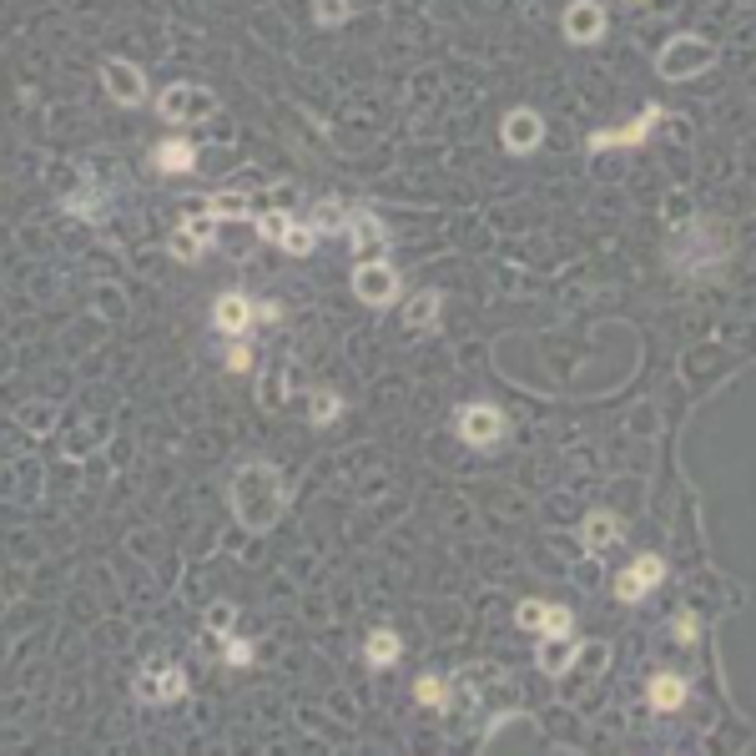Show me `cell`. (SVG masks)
<instances>
[{
    "label": "cell",
    "mask_w": 756,
    "mask_h": 756,
    "mask_svg": "<svg viewBox=\"0 0 756 756\" xmlns=\"http://www.w3.org/2000/svg\"><path fill=\"white\" fill-rule=\"evenodd\" d=\"M232 625H237V605H232V600H217V605L207 610V630H212V636H232Z\"/></svg>",
    "instance_id": "cell-24"
},
{
    "label": "cell",
    "mask_w": 756,
    "mask_h": 756,
    "mask_svg": "<svg viewBox=\"0 0 756 756\" xmlns=\"http://www.w3.org/2000/svg\"><path fill=\"white\" fill-rule=\"evenodd\" d=\"M252 318H258V323H278V318H283V303H273V298H268V303H252Z\"/></svg>",
    "instance_id": "cell-35"
},
{
    "label": "cell",
    "mask_w": 756,
    "mask_h": 756,
    "mask_svg": "<svg viewBox=\"0 0 756 756\" xmlns=\"http://www.w3.org/2000/svg\"><path fill=\"white\" fill-rule=\"evenodd\" d=\"M167 252H172L177 263H197V258H202V242H197L192 232H182V227H177V232H172V242H167Z\"/></svg>",
    "instance_id": "cell-26"
},
{
    "label": "cell",
    "mask_w": 756,
    "mask_h": 756,
    "mask_svg": "<svg viewBox=\"0 0 756 756\" xmlns=\"http://www.w3.org/2000/svg\"><path fill=\"white\" fill-rule=\"evenodd\" d=\"M227 368H232V373H247V368H252V353H247V343H232V348H227Z\"/></svg>",
    "instance_id": "cell-34"
},
{
    "label": "cell",
    "mask_w": 756,
    "mask_h": 756,
    "mask_svg": "<svg viewBox=\"0 0 756 756\" xmlns=\"http://www.w3.org/2000/svg\"><path fill=\"white\" fill-rule=\"evenodd\" d=\"M338 414H343V399H338V394H313V399H308V419H313V424H333Z\"/></svg>",
    "instance_id": "cell-23"
},
{
    "label": "cell",
    "mask_w": 756,
    "mask_h": 756,
    "mask_svg": "<svg viewBox=\"0 0 756 756\" xmlns=\"http://www.w3.org/2000/svg\"><path fill=\"white\" fill-rule=\"evenodd\" d=\"M615 540H620V520H615V515H605V510L585 515V525H580V545H585V555H605Z\"/></svg>",
    "instance_id": "cell-15"
},
{
    "label": "cell",
    "mask_w": 756,
    "mask_h": 756,
    "mask_svg": "<svg viewBox=\"0 0 756 756\" xmlns=\"http://www.w3.org/2000/svg\"><path fill=\"white\" fill-rule=\"evenodd\" d=\"M283 510H288V479H283L278 464L252 459L232 474V515H237L242 530L268 535L283 520Z\"/></svg>",
    "instance_id": "cell-1"
},
{
    "label": "cell",
    "mask_w": 756,
    "mask_h": 756,
    "mask_svg": "<svg viewBox=\"0 0 756 756\" xmlns=\"http://www.w3.org/2000/svg\"><path fill=\"white\" fill-rule=\"evenodd\" d=\"M101 81H106V91L121 101V106H142L147 101V76H142V66H132V61H106L101 66Z\"/></svg>",
    "instance_id": "cell-9"
},
{
    "label": "cell",
    "mask_w": 756,
    "mask_h": 756,
    "mask_svg": "<svg viewBox=\"0 0 756 756\" xmlns=\"http://www.w3.org/2000/svg\"><path fill=\"white\" fill-rule=\"evenodd\" d=\"M363 656H368V666H378V671L394 666V661H399V636H394L389 625H378L373 636H368V646H363Z\"/></svg>",
    "instance_id": "cell-18"
},
{
    "label": "cell",
    "mask_w": 756,
    "mask_h": 756,
    "mask_svg": "<svg viewBox=\"0 0 756 756\" xmlns=\"http://www.w3.org/2000/svg\"><path fill=\"white\" fill-rule=\"evenodd\" d=\"M651 706H656V711L686 706V681H681V676H656V681H651Z\"/></svg>",
    "instance_id": "cell-20"
},
{
    "label": "cell",
    "mask_w": 756,
    "mask_h": 756,
    "mask_svg": "<svg viewBox=\"0 0 756 756\" xmlns=\"http://www.w3.org/2000/svg\"><path fill=\"white\" fill-rule=\"evenodd\" d=\"M666 111L656 106V101H646V111L630 121V126H615V132H595L590 137V152H610V147H641L651 132H656V121H661Z\"/></svg>",
    "instance_id": "cell-8"
},
{
    "label": "cell",
    "mask_w": 756,
    "mask_h": 756,
    "mask_svg": "<svg viewBox=\"0 0 756 756\" xmlns=\"http://www.w3.org/2000/svg\"><path fill=\"white\" fill-rule=\"evenodd\" d=\"M182 232H192V237L207 247V242H212V217H207V212H187V217H182Z\"/></svg>",
    "instance_id": "cell-31"
},
{
    "label": "cell",
    "mask_w": 756,
    "mask_h": 756,
    "mask_svg": "<svg viewBox=\"0 0 756 756\" xmlns=\"http://www.w3.org/2000/svg\"><path fill=\"white\" fill-rule=\"evenodd\" d=\"M202 212H207L212 222H247V217H252V207H247V197H237V192H222V197H207V202H202Z\"/></svg>",
    "instance_id": "cell-19"
},
{
    "label": "cell",
    "mask_w": 756,
    "mask_h": 756,
    "mask_svg": "<svg viewBox=\"0 0 756 756\" xmlns=\"http://www.w3.org/2000/svg\"><path fill=\"white\" fill-rule=\"evenodd\" d=\"M343 217H348V212H343L338 202H318L308 227H313V232H343Z\"/></svg>",
    "instance_id": "cell-22"
},
{
    "label": "cell",
    "mask_w": 756,
    "mask_h": 756,
    "mask_svg": "<svg viewBox=\"0 0 756 756\" xmlns=\"http://www.w3.org/2000/svg\"><path fill=\"white\" fill-rule=\"evenodd\" d=\"M600 36H605V6H595V0H575V6L565 11V41L590 46Z\"/></svg>",
    "instance_id": "cell-10"
},
{
    "label": "cell",
    "mask_w": 756,
    "mask_h": 756,
    "mask_svg": "<svg viewBox=\"0 0 756 756\" xmlns=\"http://www.w3.org/2000/svg\"><path fill=\"white\" fill-rule=\"evenodd\" d=\"M313 16H318V26H343L353 16V0H318Z\"/></svg>",
    "instance_id": "cell-25"
},
{
    "label": "cell",
    "mask_w": 756,
    "mask_h": 756,
    "mask_svg": "<svg viewBox=\"0 0 756 756\" xmlns=\"http://www.w3.org/2000/svg\"><path fill=\"white\" fill-rule=\"evenodd\" d=\"M132 696L142 706H167V701H182L187 696V671L182 666H167V671H142Z\"/></svg>",
    "instance_id": "cell-6"
},
{
    "label": "cell",
    "mask_w": 756,
    "mask_h": 756,
    "mask_svg": "<svg viewBox=\"0 0 756 756\" xmlns=\"http://www.w3.org/2000/svg\"><path fill=\"white\" fill-rule=\"evenodd\" d=\"M288 258H308V252L318 247V232L308 227V222H288V232H283V242H278Z\"/></svg>",
    "instance_id": "cell-21"
},
{
    "label": "cell",
    "mask_w": 756,
    "mask_h": 756,
    "mask_svg": "<svg viewBox=\"0 0 756 756\" xmlns=\"http://www.w3.org/2000/svg\"><path fill=\"white\" fill-rule=\"evenodd\" d=\"M459 434H464V444H474V449H494V444L504 439V414H499L494 404H469V409L459 414Z\"/></svg>",
    "instance_id": "cell-7"
},
{
    "label": "cell",
    "mask_w": 756,
    "mask_h": 756,
    "mask_svg": "<svg viewBox=\"0 0 756 756\" xmlns=\"http://www.w3.org/2000/svg\"><path fill=\"white\" fill-rule=\"evenodd\" d=\"M716 46L706 41V36H676V41H666L661 46V56H656V71L666 76V81H696L701 71H711L716 66Z\"/></svg>",
    "instance_id": "cell-2"
},
{
    "label": "cell",
    "mask_w": 756,
    "mask_h": 756,
    "mask_svg": "<svg viewBox=\"0 0 756 756\" xmlns=\"http://www.w3.org/2000/svg\"><path fill=\"white\" fill-rule=\"evenodd\" d=\"M152 162H157V172H167V177H187V172L197 167V147H192L187 137H172V142H162V147L152 152Z\"/></svg>",
    "instance_id": "cell-16"
},
{
    "label": "cell",
    "mask_w": 756,
    "mask_h": 756,
    "mask_svg": "<svg viewBox=\"0 0 756 756\" xmlns=\"http://www.w3.org/2000/svg\"><path fill=\"white\" fill-rule=\"evenodd\" d=\"M515 620H520V630H540V620H545V600H525V605L515 610Z\"/></svg>",
    "instance_id": "cell-32"
},
{
    "label": "cell",
    "mask_w": 756,
    "mask_h": 756,
    "mask_svg": "<svg viewBox=\"0 0 756 756\" xmlns=\"http://www.w3.org/2000/svg\"><path fill=\"white\" fill-rule=\"evenodd\" d=\"M353 293H358L368 308H389V303L399 298V273H394V263H384V258L358 263V268H353Z\"/></svg>",
    "instance_id": "cell-4"
},
{
    "label": "cell",
    "mask_w": 756,
    "mask_h": 756,
    "mask_svg": "<svg viewBox=\"0 0 756 756\" xmlns=\"http://www.w3.org/2000/svg\"><path fill=\"white\" fill-rule=\"evenodd\" d=\"M222 661H227V666H252V641H227Z\"/></svg>",
    "instance_id": "cell-33"
},
{
    "label": "cell",
    "mask_w": 756,
    "mask_h": 756,
    "mask_svg": "<svg viewBox=\"0 0 756 756\" xmlns=\"http://www.w3.org/2000/svg\"><path fill=\"white\" fill-rule=\"evenodd\" d=\"M661 580H666V560H661V555H641V560H630V565L615 575V600H620V605H636V600H646Z\"/></svg>",
    "instance_id": "cell-5"
},
{
    "label": "cell",
    "mask_w": 756,
    "mask_h": 756,
    "mask_svg": "<svg viewBox=\"0 0 756 756\" xmlns=\"http://www.w3.org/2000/svg\"><path fill=\"white\" fill-rule=\"evenodd\" d=\"M439 308H444V298H439L434 288H424V293H414V298L404 303V323H409L414 333H429V328L439 323Z\"/></svg>",
    "instance_id": "cell-17"
},
{
    "label": "cell",
    "mask_w": 756,
    "mask_h": 756,
    "mask_svg": "<svg viewBox=\"0 0 756 756\" xmlns=\"http://www.w3.org/2000/svg\"><path fill=\"white\" fill-rule=\"evenodd\" d=\"M580 646H585V641H575V630H570V636H545V641H540V651H535V661H540V671H545V676H555V681H560V676L580 661Z\"/></svg>",
    "instance_id": "cell-13"
},
{
    "label": "cell",
    "mask_w": 756,
    "mask_h": 756,
    "mask_svg": "<svg viewBox=\"0 0 756 756\" xmlns=\"http://www.w3.org/2000/svg\"><path fill=\"white\" fill-rule=\"evenodd\" d=\"M288 222H293V217H288L283 207H273V212H263V217H258V232H263V242H283V232H288Z\"/></svg>",
    "instance_id": "cell-29"
},
{
    "label": "cell",
    "mask_w": 756,
    "mask_h": 756,
    "mask_svg": "<svg viewBox=\"0 0 756 756\" xmlns=\"http://www.w3.org/2000/svg\"><path fill=\"white\" fill-rule=\"evenodd\" d=\"M666 217H671V222L691 217V207H686V197H681V192H676V197H666Z\"/></svg>",
    "instance_id": "cell-36"
},
{
    "label": "cell",
    "mask_w": 756,
    "mask_h": 756,
    "mask_svg": "<svg viewBox=\"0 0 756 756\" xmlns=\"http://www.w3.org/2000/svg\"><path fill=\"white\" fill-rule=\"evenodd\" d=\"M671 630H676V641H681V646H696V641H701V620H696L691 610H681V615L671 620Z\"/></svg>",
    "instance_id": "cell-30"
},
{
    "label": "cell",
    "mask_w": 756,
    "mask_h": 756,
    "mask_svg": "<svg viewBox=\"0 0 756 756\" xmlns=\"http://www.w3.org/2000/svg\"><path fill=\"white\" fill-rule=\"evenodd\" d=\"M540 137H545L540 111H510V116H504V147H510L515 157H520V152H535Z\"/></svg>",
    "instance_id": "cell-14"
},
{
    "label": "cell",
    "mask_w": 756,
    "mask_h": 756,
    "mask_svg": "<svg viewBox=\"0 0 756 756\" xmlns=\"http://www.w3.org/2000/svg\"><path fill=\"white\" fill-rule=\"evenodd\" d=\"M343 232H348V242H353L358 252H378V247L389 242V227H384V217H378V212H368V207L348 212V217H343Z\"/></svg>",
    "instance_id": "cell-11"
},
{
    "label": "cell",
    "mask_w": 756,
    "mask_h": 756,
    "mask_svg": "<svg viewBox=\"0 0 756 756\" xmlns=\"http://www.w3.org/2000/svg\"><path fill=\"white\" fill-rule=\"evenodd\" d=\"M217 111V96L207 86H192V81H177L157 96V116L162 121H177V126H192V121H207Z\"/></svg>",
    "instance_id": "cell-3"
},
{
    "label": "cell",
    "mask_w": 756,
    "mask_h": 756,
    "mask_svg": "<svg viewBox=\"0 0 756 756\" xmlns=\"http://www.w3.org/2000/svg\"><path fill=\"white\" fill-rule=\"evenodd\" d=\"M540 630H545V636H570V630H575V615H570L565 605H545Z\"/></svg>",
    "instance_id": "cell-27"
},
{
    "label": "cell",
    "mask_w": 756,
    "mask_h": 756,
    "mask_svg": "<svg viewBox=\"0 0 756 756\" xmlns=\"http://www.w3.org/2000/svg\"><path fill=\"white\" fill-rule=\"evenodd\" d=\"M414 696H419V706H444V701H449V686H444L439 676H419V681H414Z\"/></svg>",
    "instance_id": "cell-28"
},
{
    "label": "cell",
    "mask_w": 756,
    "mask_h": 756,
    "mask_svg": "<svg viewBox=\"0 0 756 756\" xmlns=\"http://www.w3.org/2000/svg\"><path fill=\"white\" fill-rule=\"evenodd\" d=\"M252 323H258V318H252V303H247L242 293H222V298L212 303V328H217V333L242 338Z\"/></svg>",
    "instance_id": "cell-12"
}]
</instances>
